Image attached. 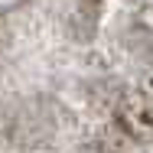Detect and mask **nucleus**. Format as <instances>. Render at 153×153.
Returning a JSON list of instances; mask_svg holds the SVG:
<instances>
[{"instance_id":"obj_1","label":"nucleus","mask_w":153,"mask_h":153,"mask_svg":"<svg viewBox=\"0 0 153 153\" xmlns=\"http://www.w3.org/2000/svg\"><path fill=\"white\" fill-rule=\"evenodd\" d=\"M3 7H13V3H23V0H0Z\"/></svg>"}]
</instances>
